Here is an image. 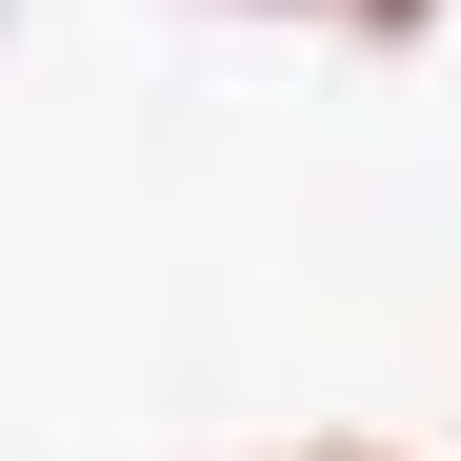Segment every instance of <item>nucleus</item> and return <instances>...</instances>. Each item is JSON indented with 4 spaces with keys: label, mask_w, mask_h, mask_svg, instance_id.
<instances>
[{
    "label": "nucleus",
    "mask_w": 461,
    "mask_h": 461,
    "mask_svg": "<svg viewBox=\"0 0 461 461\" xmlns=\"http://www.w3.org/2000/svg\"><path fill=\"white\" fill-rule=\"evenodd\" d=\"M321 21H361V41H421V21H441V0H321Z\"/></svg>",
    "instance_id": "f257e3e1"
},
{
    "label": "nucleus",
    "mask_w": 461,
    "mask_h": 461,
    "mask_svg": "<svg viewBox=\"0 0 461 461\" xmlns=\"http://www.w3.org/2000/svg\"><path fill=\"white\" fill-rule=\"evenodd\" d=\"M261 461H402V441H261Z\"/></svg>",
    "instance_id": "f03ea898"
},
{
    "label": "nucleus",
    "mask_w": 461,
    "mask_h": 461,
    "mask_svg": "<svg viewBox=\"0 0 461 461\" xmlns=\"http://www.w3.org/2000/svg\"><path fill=\"white\" fill-rule=\"evenodd\" d=\"M261 21H321V0H261Z\"/></svg>",
    "instance_id": "7ed1b4c3"
}]
</instances>
